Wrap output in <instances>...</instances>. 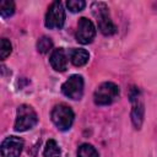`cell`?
I'll return each mask as SVG.
<instances>
[{"instance_id": "obj_1", "label": "cell", "mask_w": 157, "mask_h": 157, "mask_svg": "<svg viewBox=\"0 0 157 157\" xmlns=\"http://www.w3.org/2000/svg\"><path fill=\"white\" fill-rule=\"evenodd\" d=\"M91 10H92L93 16L97 18L99 31L104 36H112V34H114L115 31H117V27L113 23V21L110 20L108 6L104 2L96 1V2H93L91 5Z\"/></svg>"}, {"instance_id": "obj_2", "label": "cell", "mask_w": 157, "mask_h": 157, "mask_svg": "<svg viewBox=\"0 0 157 157\" xmlns=\"http://www.w3.org/2000/svg\"><path fill=\"white\" fill-rule=\"evenodd\" d=\"M38 121L37 113L31 105L22 104L17 108L16 120H15V130L16 131H26L32 129Z\"/></svg>"}, {"instance_id": "obj_3", "label": "cell", "mask_w": 157, "mask_h": 157, "mask_svg": "<svg viewBox=\"0 0 157 157\" xmlns=\"http://www.w3.org/2000/svg\"><path fill=\"white\" fill-rule=\"evenodd\" d=\"M118 97H119V87L113 82L101 83L93 93V101L97 105L112 104Z\"/></svg>"}, {"instance_id": "obj_4", "label": "cell", "mask_w": 157, "mask_h": 157, "mask_svg": "<svg viewBox=\"0 0 157 157\" xmlns=\"http://www.w3.org/2000/svg\"><path fill=\"white\" fill-rule=\"evenodd\" d=\"M50 117H52V121L54 123V125L59 130H63V131L71 128L74 123V118H75L72 109L66 104L55 105L52 110Z\"/></svg>"}, {"instance_id": "obj_5", "label": "cell", "mask_w": 157, "mask_h": 157, "mask_svg": "<svg viewBox=\"0 0 157 157\" xmlns=\"http://www.w3.org/2000/svg\"><path fill=\"white\" fill-rule=\"evenodd\" d=\"M65 22V10L60 1H54L45 15V27L50 29H59L64 26Z\"/></svg>"}, {"instance_id": "obj_6", "label": "cell", "mask_w": 157, "mask_h": 157, "mask_svg": "<svg viewBox=\"0 0 157 157\" xmlns=\"http://www.w3.org/2000/svg\"><path fill=\"white\" fill-rule=\"evenodd\" d=\"M63 93L74 101H77L82 97L83 93V78L81 75H71L61 86Z\"/></svg>"}, {"instance_id": "obj_7", "label": "cell", "mask_w": 157, "mask_h": 157, "mask_svg": "<svg viewBox=\"0 0 157 157\" xmlns=\"http://www.w3.org/2000/svg\"><path fill=\"white\" fill-rule=\"evenodd\" d=\"M96 36V27L86 17H81L77 23V29H76V40L81 44H88L93 40Z\"/></svg>"}, {"instance_id": "obj_8", "label": "cell", "mask_w": 157, "mask_h": 157, "mask_svg": "<svg viewBox=\"0 0 157 157\" xmlns=\"http://www.w3.org/2000/svg\"><path fill=\"white\" fill-rule=\"evenodd\" d=\"M23 148L22 139L17 136H9L1 144V156L2 157H20Z\"/></svg>"}, {"instance_id": "obj_9", "label": "cell", "mask_w": 157, "mask_h": 157, "mask_svg": "<svg viewBox=\"0 0 157 157\" xmlns=\"http://www.w3.org/2000/svg\"><path fill=\"white\" fill-rule=\"evenodd\" d=\"M130 101L132 103V110H131V120L136 129H140L144 121V103L141 102L139 97V90L134 88L130 93Z\"/></svg>"}, {"instance_id": "obj_10", "label": "cell", "mask_w": 157, "mask_h": 157, "mask_svg": "<svg viewBox=\"0 0 157 157\" xmlns=\"http://www.w3.org/2000/svg\"><path fill=\"white\" fill-rule=\"evenodd\" d=\"M50 65L55 71H65L66 66H67V59H66V54L65 50L63 48H56L52 52V55L49 58Z\"/></svg>"}, {"instance_id": "obj_11", "label": "cell", "mask_w": 157, "mask_h": 157, "mask_svg": "<svg viewBox=\"0 0 157 157\" xmlns=\"http://www.w3.org/2000/svg\"><path fill=\"white\" fill-rule=\"evenodd\" d=\"M90 59V54L85 49H72L70 52V60L75 66L85 65Z\"/></svg>"}, {"instance_id": "obj_12", "label": "cell", "mask_w": 157, "mask_h": 157, "mask_svg": "<svg viewBox=\"0 0 157 157\" xmlns=\"http://www.w3.org/2000/svg\"><path fill=\"white\" fill-rule=\"evenodd\" d=\"M43 156L44 157H60V147L55 140L50 139L47 141L44 150H43Z\"/></svg>"}, {"instance_id": "obj_13", "label": "cell", "mask_w": 157, "mask_h": 157, "mask_svg": "<svg viewBox=\"0 0 157 157\" xmlns=\"http://www.w3.org/2000/svg\"><path fill=\"white\" fill-rule=\"evenodd\" d=\"M77 157H99L97 150L90 144H82L77 150Z\"/></svg>"}, {"instance_id": "obj_14", "label": "cell", "mask_w": 157, "mask_h": 157, "mask_svg": "<svg viewBox=\"0 0 157 157\" xmlns=\"http://www.w3.org/2000/svg\"><path fill=\"white\" fill-rule=\"evenodd\" d=\"M52 48H53V42H52V39H50L49 37L43 36V37H40V38L38 39V42H37V49H38L39 53L45 54V53H48Z\"/></svg>"}, {"instance_id": "obj_15", "label": "cell", "mask_w": 157, "mask_h": 157, "mask_svg": "<svg viewBox=\"0 0 157 157\" xmlns=\"http://www.w3.org/2000/svg\"><path fill=\"white\" fill-rule=\"evenodd\" d=\"M15 12V4L9 0H4L0 2V13L2 17H10Z\"/></svg>"}, {"instance_id": "obj_16", "label": "cell", "mask_w": 157, "mask_h": 157, "mask_svg": "<svg viewBox=\"0 0 157 157\" xmlns=\"http://www.w3.org/2000/svg\"><path fill=\"white\" fill-rule=\"evenodd\" d=\"M66 6L71 12H80L81 10L85 9L86 2L83 0H69L66 2Z\"/></svg>"}, {"instance_id": "obj_17", "label": "cell", "mask_w": 157, "mask_h": 157, "mask_svg": "<svg viewBox=\"0 0 157 157\" xmlns=\"http://www.w3.org/2000/svg\"><path fill=\"white\" fill-rule=\"evenodd\" d=\"M11 50H12L11 43H10L6 38H2V39H1V49H0V56H1V59H2V60L6 59V58L10 55Z\"/></svg>"}]
</instances>
